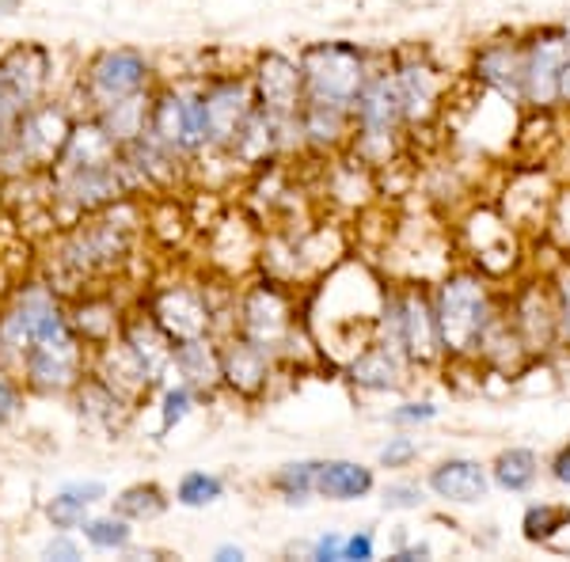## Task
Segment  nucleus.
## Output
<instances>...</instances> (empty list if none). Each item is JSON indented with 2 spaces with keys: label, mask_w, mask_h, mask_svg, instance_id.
<instances>
[{
  "label": "nucleus",
  "mask_w": 570,
  "mask_h": 562,
  "mask_svg": "<svg viewBox=\"0 0 570 562\" xmlns=\"http://www.w3.org/2000/svg\"><path fill=\"white\" fill-rule=\"evenodd\" d=\"M145 77H149V66H145L141 53L110 50L96 61V66H91V91H96L104 103H115V99L141 91Z\"/></svg>",
  "instance_id": "nucleus-8"
},
{
  "label": "nucleus",
  "mask_w": 570,
  "mask_h": 562,
  "mask_svg": "<svg viewBox=\"0 0 570 562\" xmlns=\"http://www.w3.org/2000/svg\"><path fill=\"white\" fill-rule=\"evenodd\" d=\"M475 77L502 91L505 99L525 103V50L513 42H491L475 58Z\"/></svg>",
  "instance_id": "nucleus-10"
},
{
  "label": "nucleus",
  "mask_w": 570,
  "mask_h": 562,
  "mask_svg": "<svg viewBox=\"0 0 570 562\" xmlns=\"http://www.w3.org/2000/svg\"><path fill=\"white\" fill-rule=\"evenodd\" d=\"M570 61V34L544 31L525 46V103L551 107L559 99V77Z\"/></svg>",
  "instance_id": "nucleus-3"
},
{
  "label": "nucleus",
  "mask_w": 570,
  "mask_h": 562,
  "mask_svg": "<svg viewBox=\"0 0 570 562\" xmlns=\"http://www.w3.org/2000/svg\"><path fill=\"white\" fill-rule=\"evenodd\" d=\"M559 99H567V103H570V61H567L563 77H559Z\"/></svg>",
  "instance_id": "nucleus-45"
},
{
  "label": "nucleus",
  "mask_w": 570,
  "mask_h": 562,
  "mask_svg": "<svg viewBox=\"0 0 570 562\" xmlns=\"http://www.w3.org/2000/svg\"><path fill=\"white\" fill-rule=\"evenodd\" d=\"M69 122L61 110L53 107H42V110H31V115L20 122V130H16V145H20V152L27 160H50V156H58L66 149L69 141Z\"/></svg>",
  "instance_id": "nucleus-13"
},
{
  "label": "nucleus",
  "mask_w": 570,
  "mask_h": 562,
  "mask_svg": "<svg viewBox=\"0 0 570 562\" xmlns=\"http://www.w3.org/2000/svg\"><path fill=\"white\" fill-rule=\"evenodd\" d=\"M156 324L168 331L171 338H202L209 331V308L198 293L190 289H168L156 304Z\"/></svg>",
  "instance_id": "nucleus-14"
},
{
  "label": "nucleus",
  "mask_w": 570,
  "mask_h": 562,
  "mask_svg": "<svg viewBox=\"0 0 570 562\" xmlns=\"http://www.w3.org/2000/svg\"><path fill=\"white\" fill-rule=\"evenodd\" d=\"M301 77H305L308 99L354 107L357 91L365 85V61L351 42H320L305 50Z\"/></svg>",
  "instance_id": "nucleus-2"
},
{
  "label": "nucleus",
  "mask_w": 570,
  "mask_h": 562,
  "mask_svg": "<svg viewBox=\"0 0 570 562\" xmlns=\"http://www.w3.org/2000/svg\"><path fill=\"white\" fill-rule=\"evenodd\" d=\"M438 335H441V349L445 354H468V349H480V338L487 324H491V300H487V289L468 274H456L441 285L438 304Z\"/></svg>",
  "instance_id": "nucleus-1"
},
{
  "label": "nucleus",
  "mask_w": 570,
  "mask_h": 562,
  "mask_svg": "<svg viewBox=\"0 0 570 562\" xmlns=\"http://www.w3.org/2000/svg\"><path fill=\"white\" fill-rule=\"evenodd\" d=\"M570 524V510L567 505H556V502H540V505H529L525 513V540L532 543H548L556 540Z\"/></svg>",
  "instance_id": "nucleus-26"
},
{
  "label": "nucleus",
  "mask_w": 570,
  "mask_h": 562,
  "mask_svg": "<svg viewBox=\"0 0 570 562\" xmlns=\"http://www.w3.org/2000/svg\"><path fill=\"white\" fill-rule=\"evenodd\" d=\"M126 346H130L134 357L141 362L145 376H149V384L164 381V373L176 365V346H171V335L160 324H134L130 338H126Z\"/></svg>",
  "instance_id": "nucleus-16"
},
{
  "label": "nucleus",
  "mask_w": 570,
  "mask_h": 562,
  "mask_svg": "<svg viewBox=\"0 0 570 562\" xmlns=\"http://www.w3.org/2000/svg\"><path fill=\"white\" fill-rule=\"evenodd\" d=\"M16 403H20V400H16V388L4 381V376H0V422L12 418V414H16Z\"/></svg>",
  "instance_id": "nucleus-41"
},
{
  "label": "nucleus",
  "mask_w": 570,
  "mask_h": 562,
  "mask_svg": "<svg viewBox=\"0 0 570 562\" xmlns=\"http://www.w3.org/2000/svg\"><path fill=\"white\" fill-rule=\"evenodd\" d=\"M343 559H373V536H370V532H354V536H346Z\"/></svg>",
  "instance_id": "nucleus-38"
},
{
  "label": "nucleus",
  "mask_w": 570,
  "mask_h": 562,
  "mask_svg": "<svg viewBox=\"0 0 570 562\" xmlns=\"http://www.w3.org/2000/svg\"><path fill=\"white\" fill-rule=\"evenodd\" d=\"M537 472H540L537 453H529V448H505V453H499V460H494V467H491L494 483H499L502 491H510V494L529 491V486L537 483Z\"/></svg>",
  "instance_id": "nucleus-25"
},
{
  "label": "nucleus",
  "mask_w": 570,
  "mask_h": 562,
  "mask_svg": "<svg viewBox=\"0 0 570 562\" xmlns=\"http://www.w3.org/2000/svg\"><path fill=\"white\" fill-rule=\"evenodd\" d=\"M220 376L233 384L236 392H259L266 381V346L240 338L220 354Z\"/></svg>",
  "instance_id": "nucleus-15"
},
{
  "label": "nucleus",
  "mask_w": 570,
  "mask_h": 562,
  "mask_svg": "<svg viewBox=\"0 0 570 562\" xmlns=\"http://www.w3.org/2000/svg\"><path fill=\"white\" fill-rule=\"evenodd\" d=\"M220 494H225V483H220L217 475H206V472H190V475L179 483V491H176L179 502H183V505H190V510L217 502Z\"/></svg>",
  "instance_id": "nucleus-29"
},
{
  "label": "nucleus",
  "mask_w": 570,
  "mask_h": 562,
  "mask_svg": "<svg viewBox=\"0 0 570 562\" xmlns=\"http://www.w3.org/2000/svg\"><path fill=\"white\" fill-rule=\"evenodd\" d=\"M346 551V536H338V532H327V536L316 540V548H312V559H343Z\"/></svg>",
  "instance_id": "nucleus-37"
},
{
  "label": "nucleus",
  "mask_w": 570,
  "mask_h": 562,
  "mask_svg": "<svg viewBox=\"0 0 570 562\" xmlns=\"http://www.w3.org/2000/svg\"><path fill=\"white\" fill-rule=\"evenodd\" d=\"M282 118H274L271 110H255L252 107V115L240 122V130H236L233 137V152L240 156V160L247 164H255V160H263L266 152H271V145H274V126H278Z\"/></svg>",
  "instance_id": "nucleus-22"
},
{
  "label": "nucleus",
  "mask_w": 570,
  "mask_h": 562,
  "mask_svg": "<svg viewBox=\"0 0 570 562\" xmlns=\"http://www.w3.org/2000/svg\"><path fill=\"white\" fill-rule=\"evenodd\" d=\"M415 456H419V441L415 437H392L389 445L381 448V464L384 467H407Z\"/></svg>",
  "instance_id": "nucleus-33"
},
{
  "label": "nucleus",
  "mask_w": 570,
  "mask_h": 562,
  "mask_svg": "<svg viewBox=\"0 0 570 562\" xmlns=\"http://www.w3.org/2000/svg\"><path fill=\"white\" fill-rule=\"evenodd\" d=\"M46 555L50 559H80V548L72 540L66 536H58V540H50V548H46Z\"/></svg>",
  "instance_id": "nucleus-40"
},
{
  "label": "nucleus",
  "mask_w": 570,
  "mask_h": 562,
  "mask_svg": "<svg viewBox=\"0 0 570 562\" xmlns=\"http://www.w3.org/2000/svg\"><path fill=\"white\" fill-rule=\"evenodd\" d=\"M373 491V472L351 460H327L316 472V494L335 497V502H354Z\"/></svg>",
  "instance_id": "nucleus-18"
},
{
  "label": "nucleus",
  "mask_w": 570,
  "mask_h": 562,
  "mask_svg": "<svg viewBox=\"0 0 570 562\" xmlns=\"http://www.w3.org/2000/svg\"><path fill=\"white\" fill-rule=\"evenodd\" d=\"M66 491L72 494V497H80V502H99V497L107 494V486L104 483H72V486H66Z\"/></svg>",
  "instance_id": "nucleus-39"
},
{
  "label": "nucleus",
  "mask_w": 570,
  "mask_h": 562,
  "mask_svg": "<svg viewBox=\"0 0 570 562\" xmlns=\"http://www.w3.org/2000/svg\"><path fill=\"white\" fill-rule=\"evenodd\" d=\"M430 491L445 502H456V505H475L480 497H487L491 491V475H487L483 464L475 460H445L430 472Z\"/></svg>",
  "instance_id": "nucleus-12"
},
{
  "label": "nucleus",
  "mask_w": 570,
  "mask_h": 562,
  "mask_svg": "<svg viewBox=\"0 0 570 562\" xmlns=\"http://www.w3.org/2000/svg\"><path fill=\"white\" fill-rule=\"evenodd\" d=\"M176 368L187 376L190 384L206 388V384H214L220 376V357L209 349L206 335H202V338H183V343L176 346Z\"/></svg>",
  "instance_id": "nucleus-23"
},
{
  "label": "nucleus",
  "mask_w": 570,
  "mask_h": 562,
  "mask_svg": "<svg viewBox=\"0 0 570 562\" xmlns=\"http://www.w3.org/2000/svg\"><path fill=\"white\" fill-rule=\"evenodd\" d=\"M354 118L365 141H389V137L400 130L403 99H400V85H395V72L392 77L384 72V77L365 80L354 99Z\"/></svg>",
  "instance_id": "nucleus-4"
},
{
  "label": "nucleus",
  "mask_w": 570,
  "mask_h": 562,
  "mask_svg": "<svg viewBox=\"0 0 570 562\" xmlns=\"http://www.w3.org/2000/svg\"><path fill=\"white\" fill-rule=\"evenodd\" d=\"M80 529H85V536L96 543V548H126V543H130V524L115 521V517H107V521H85Z\"/></svg>",
  "instance_id": "nucleus-30"
},
{
  "label": "nucleus",
  "mask_w": 570,
  "mask_h": 562,
  "mask_svg": "<svg viewBox=\"0 0 570 562\" xmlns=\"http://www.w3.org/2000/svg\"><path fill=\"white\" fill-rule=\"evenodd\" d=\"M145 118H149V103L141 96H122L115 103H107L104 110V130L118 141H134V137L145 134Z\"/></svg>",
  "instance_id": "nucleus-24"
},
{
  "label": "nucleus",
  "mask_w": 570,
  "mask_h": 562,
  "mask_svg": "<svg viewBox=\"0 0 570 562\" xmlns=\"http://www.w3.org/2000/svg\"><path fill=\"white\" fill-rule=\"evenodd\" d=\"M0 80H4L23 103H31V99L42 91V80H46V53L31 50V46L12 50L4 61H0Z\"/></svg>",
  "instance_id": "nucleus-20"
},
{
  "label": "nucleus",
  "mask_w": 570,
  "mask_h": 562,
  "mask_svg": "<svg viewBox=\"0 0 570 562\" xmlns=\"http://www.w3.org/2000/svg\"><path fill=\"white\" fill-rule=\"evenodd\" d=\"M217 559L233 562V559H244V551H240V548H233V543H225V548H217Z\"/></svg>",
  "instance_id": "nucleus-44"
},
{
  "label": "nucleus",
  "mask_w": 570,
  "mask_h": 562,
  "mask_svg": "<svg viewBox=\"0 0 570 562\" xmlns=\"http://www.w3.org/2000/svg\"><path fill=\"white\" fill-rule=\"evenodd\" d=\"M556 331L563 343H570V274L559 282V300H556Z\"/></svg>",
  "instance_id": "nucleus-35"
},
{
  "label": "nucleus",
  "mask_w": 570,
  "mask_h": 562,
  "mask_svg": "<svg viewBox=\"0 0 570 562\" xmlns=\"http://www.w3.org/2000/svg\"><path fill=\"white\" fill-rule=\"evenodd\" d=\"M202 107H206V141L209 145H233L236 130L247 115H252V91L247 85H217L202 96Z\"/></svg>",
  "instance_id": "nucleus-7"
},
{
  "label": "nucleus",
  "mask_w": 570,
  "mask_h": 562,
  "mask_svg": "<svg viewBox=\"0 0 570 562\" xmlns=\"http://www.w3.org/2000/svg\"><path fill=\"white\" fill-rule=\"evenodd\" d=\"M115 510L130 521L156 517V513H164V494L156 491V486H134V491H126L122 497H118Z\"/></svg>",
  "instance_id": "nucleus-28"
},
{
  "label": "nucleus",
  "mask_w": 570,
  "mask_h": 562,
  "mask_svg": "<svg viewBox=\"0 0 570 562\" xmlns=\"http://www.w3.org/2000/svg\"><path fill=\"white\" fill-rule=\"evenodd\" d=\"M316 472L320 464H312V460H305V464H285L278 475H274V486L285 494V502H305V497L316 491Z\"/></svg>",
  "instance_id": "nucleus-27"
},
{
  "label": "nucleus",
  "mask_w": 570,
  "mask_h": 562,
  "mask_svg": "<svg viewBox=\"0 0 570 562\" xmlns=\"http://www.w3.org/2000/svg\"><path fill=\"white\" fill-rule=\"evenodd\" d=\"M419 505H422L419 483H392L384 491V510H419Z\"/></svg>",
  "instance_id": "nucleus-34"
},
{
  "label": "nucleus",
  "mask_w": 570,
  "mask_h": 562,
  "mask_svg": "<svg viewBox=\"0 0 570 562\" xmlns=\"http://www.w3.org/2000/svg\"><path fill=\"white\" fill-rule=\"evenodd\" d=\"M430 555V548L426 543H415V548H403V551H395V559H426Z\"/></svg>",
  "instance_id": "nucleus-43"
},
{
  "label": "nucleus",
  "mask_w": 570,
  "mask_h": 562,
  "mask_svg": "<svg viewBox=\"0 0 570 562\" xmlns=\"http://www.w3.org/2000/svg\"><path fill=\"white\" fill-rule=\"evenodd\" d=\"M351 376H354V384L373 388V392L400 388L403 384V354L400 349H392L389 343H376L351 365Z\"/></svg>",
  "instance_id": "nucleus-17"
},
{
  "label": "nucleus",
  "mask_w": 570,
  "mask_h": 562,
  "mask_svg": "<svg viewBox=\"0 0 570 562\" xmlns=\"http://www.w3.org/2000/svg\"><path fill=\"white\" fill-rule=\"evenodd\" d=\"M434 414H438L434 403H403V407H395L389 418L395 426H403V422H430Z\"/></svg>",
  "instance_id": "nucleus-36"
},
{
  "label": "nucleus",
  "mask_w": 570,
  "mask_h": 562,
  "mask_svg": "<svg viewBox=\"0 0 570 562\" xmlns=\"http://www.w3.org/2000/svg\"><path fill=\"white\" fill-rule=\"evenodd\" d=\"M80 368V349L72 343V335L50 338V343H39L27 349V373L31 381L46 392H61L77 381Z\"/></svg>",
  "instance_id": "nucleus-9"
},
{
  "label": "nucleus",
  "mask_w": 570,
  "mask_h": 562,
  "mask_svg": "<svg viewBox=\"0 0 570 562\" xmlns=\"http://www.w3.org/2000/svg\"><path fill=\"white\" fill-rule=\"evenodd\" d=\"M259 107L271 110L274 118H293L301 107V91H305V77L282 53H266L259 61Z\"/></svg>",
  "instance_id": "nucleus-6"
},
{
  "label": "nucleus",
  "mask_w": 570,
  "mask_h": 562,
  "mask_svg": "<svg viewBox=\"0 0 570 562\" xmlns=\"http://www.w3.org/2000/svg\"><path fill=\"white\" fill-rule=\"evenodd\" d=\"M285 327H289V308L282 293L274 285H255L244 300V335L271 349L285 335Z\"/></svg>",
  "instance_id": "nucleus-11"
},
{
  "label": "nucleus",
  "mask_w": 570,
  "mask_h": 562,
  "mask_svg": "<svg viewBox=\"0 0 570 562\" xmlns=\"http://www.w3.org/2000/svg\"><path fill=\"white\" fill-rule=\"evenodd\" d=\"M85 510H88V502H80V497H72L69 491H61L46 513H50V521L58 524V529H77V524H85Z\"/></svg>",
  "instance_id": "nucleus-31"
},
{
  "label": "nucleus",
  "mask_w": 570,
  "mask_h": 562,
  "mask_svg": "<svg viewBox=\"0 0 570 562\" xmlns=\"http://www.w3.org/2000/svg\"><path fill=\"white\" fill-rule=\"evenodd\" d=\"M395 85H400L403 99V118H426L438 103V77L430 66H403L395 72Z\"/></svg>",
  "instance_id": "nucleus-21"
},
{
  "label": "nucleus",
  "mask_w": 570,
  "mask_h": 562,
  "mask_svg": "<svg viewBox=\"0 0 570 562\" xmlns=\"http://www.w3.org/2000/svg\"><path fill=\"white\" fill-rule=\"evenodd\" d=\"M551 475L559 479L563 486H570V445H563L556 453V460H551Z\"/></svg>",
  "instance_id": "nucleus-42"
},
{
  "label": "nucleus",
  "mask_w": 570,
  "mask_h": 562,
  "mask_svg": "<svg viewBox=\"0 0 570 562\" xmlns=\"http://www.w3.org/2000/svg\"><path fill=\"white\" fill-rule=\"evenodd\" d=\"M115 160V137L104 126H80L69 134L66 149H61V164L69 171H85V168H104Z\"/></svg>",
  "instance_id": "nucleus-19"
},
{
  "label": "nucleus",
  "mask_w": 570,
  "mask_h": 562,
  "mask_svg": "<svg viewBox=\"0 0 570 562\" xmlns=\"http://www.w3.org/2000/svg\"><path fill=\"white\" fill-rule=\"evenodd\" d=\"M190 403H195L190 388H168V392H164V433H168L171 426H179V422L187 418Z\"/></svg>",
  "instance_id": "nucleus-32"
},
{
  "label": "nucleus",
  "mask_w": 570,
  "mask_h": 562,
  "mask_svg": "<svg viewBox=\"0 0 570 562\" xmlns=\"http://www.w3.org/2000/svg\"><path fill=\"white\" fill-rule=\"evenodd\" d=\"M153 134L160 137L171 152L195 149V145L206 141V107H202V96L198 99L164 96L153 115Z\"/></svg>",
  "instance_id": "nucleus-5"
}]
</instances>
